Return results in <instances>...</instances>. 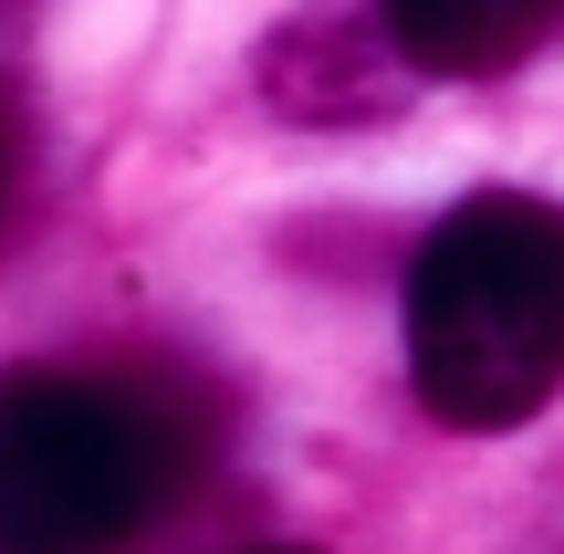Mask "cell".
<instances>
[{
	"mask_svg": "<svg viewBox=\"0 0 564 554\" xmlns=\"http://www.w3.org/2000/svg\"><path fill=\"white\" fill-rule=\"evenodd\" d=\"M408 388L429 419L502 439L564 388V209L523 188L460 199L408 262Z\"/></svg>",
	"mask_w": 564,
	"mask_h": 554,
	"instance_id": "6da1fadb",
	"label": "cell"
},
{
	"mask_svg": "<svg viewBox=\"0 0 564 554\" xmlns=\"http://www.w3.org/2000/svg\"><path fill=\"white\" fill-rule=\"evenodd\" d=\"M199 430L137 367H0V554H137Z\"/></svg>",
	"mask_w": 564,
	"mask_h": 554,
	"instance_id": "7a4b0ae2",
	"label": "cell"
},
{
	"mask_svg": "<svg viewBox=\"0 0 564 554\" xmlns=\"http://www.w3.org/2000/svg\"><path fill=\"white\" fill-rule=\"evenodd\" d=\"M387 32V53L408 74H512L523 53H544V32L564 21V0H366Z\"/></svg>",
	"mask_w": 564,
	"mask_h": 554,
	"instance_id": "3957f363",
	"label": "cell"
},
{
	"mask_svg": "<svg viewBox=\"0 0 564 554\" xmlns=\"http://www.w3.org/2000/svg\"><path fill=\"white\" fill-rule=\"evenodd\" d=\"M272 105L282 116H377V74L335 53V32H282L272 42Z\"/></svg>",
	"mask_w": 564,
	"mask_h": 554,
	"instance_id": "277c9868",
	"label": "cell"
},
{
	"mask_svg": "<svg viewBox=\"0 0 564 554\" xmlns=\"http://www.w3.org/2000/svg\"><path fill=\"white\" fill-rule=\"evenodd\" d=\"M251 554H314V544H251Z\"/></svg>",
	"mask_w": 564,
	"mask_h": 554,
	"instance_id": "5b68a950",
	"label": "cell"
}]
</instances>
